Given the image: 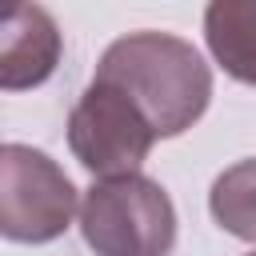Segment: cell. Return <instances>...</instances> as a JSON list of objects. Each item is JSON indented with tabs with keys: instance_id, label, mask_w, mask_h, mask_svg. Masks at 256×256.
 Returning <instances> with one entry per match:
<instances>
[{
	"instance_id": "8992f818",
	"label": "cell",
	"mask_w": 256,
	"mask_h": 256,
	"mask_svg": "<svg viewBox=\"0 0 256 256\" xmlns=\"http://www.w3.org/2000/svg\"><path fill=\"white\" fill-rule=\"evenodd\" d=\"M212 60L240 84H256V0H216L204 8Z\"/></svg>"
},
{
	"instance_id": "ba28073f",
	"label": "cell",
	"mask_w": 256,
	"mask_h": 256,
	"mask_svg": "<svg viewBox=\"0 0 256 256\" xmlns=\"http://www.w3.org/2000/svg\"><path fill=\"white\" fill-rule=\"evenodd\" d=\"M252 256H256V252H252Z\"/></svg>"
},
{
	"instance_id": "5b68a950",
	"label": "cell",
	"mask_w": 256,
	"mask_h": 256,
	"mask_svg": "<svg viewBox=\"0 0 256 256\" xmlns=\"http://www.w3.org/2000/svg\"><path fill=\"white\" fill-rule=\"evenodd\" d=\"M60 64V28L40 4H16L0 28V84L24 92L44 84Z\"/></svg>"
},
{
	"instance_id": "7a4b0ae2",
	"label": "cell",
	"mask_w": 256,
	"mask_h": 256,
	"mask_svg": "<svg viewBox=\"0 0 256 256\" xmlns=\"http://www.w3.org/2000/svg\"><path fill=\"white\" fill-rule=\"evenodd\" d=\"M80 232L96 256H168L176 248V208L140 172L96 180L80 204Z\"/></svg>"
},
{
	"instance_id": "3957f363",
	"label": "cell",
	"mask_w": 256,
	"mask_h": 256,
	"mask_svg": "<svg viewBox=\"0 0 256 256\" xmlns=\"http://www.w3.org/2000/svg\"><path fill=\"white\" fill-rule=\"evenodd\" d=\"M76 212L68 172L40 148H0V232L16 244H48L64 236Z\"/></svg>"
},
{
	"instance_id": "52a82bcc",
	"label": "cell",
	"mask_w": 256,
	"mask_h": 256,
	"mask_svg": "<svg viewBox=\"0 0 256 256\" xmlns=\"http://www.w3.org/2000/svg\"><path fill=\"white\" fill-rule=\"evenodd\" d=\"M208 208H212V220L224 232L256 244V156L224 168L212 180Z\"/></svg>"
},
{
	"instance_id": "6da1fadb",
	"label": "cell",
	"mask_w": 256,
	"mask_h": 256,
	"mask_svg": "<svg viewBox=\"0 0 256 256\" xmlns=\"http://www.w3.org/2000/svg\"><path fill=\"white\" fill-rule=\"evenodd\" d=\"M92 80L120 88L144 112L156 140L188 132L212 100V72L204 56L168 32H128L112 40Z\"/></svg>"
},
{
	"instance_id": "277c9868",
	"label": "cell",
	"mask_w": 256,
	"mask_h": 256,
	"mask_svg": "<svg viewBox=\"0 0 256 256\" xmlns=\"http://www.w3.org/2000/svg\"><path fill=\"white\" fill-rule=\"evenodd\" d=\"M156 144L144 112L112 84L92 80L68 116V148L72 156L100 180L136 176Z\"/></svg>"
}]
</instances>
